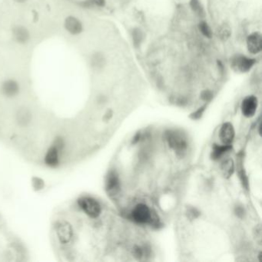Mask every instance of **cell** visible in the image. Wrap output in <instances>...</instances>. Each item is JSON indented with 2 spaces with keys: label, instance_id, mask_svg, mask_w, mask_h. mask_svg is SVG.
Instances as JSON below:
<instances>
[{
  "label": "cell",
  "instance_id": "9c48e42d",
  "mask_svg": "<svg viewBox=\"0 0 262 262\" xmlns=\"http://www.w3.org/2000/svg\"><path fill=\"white\" fill-rule=\"evenodd\" d=\"M248 51L252 54H257L261 51V36L260 33H254L247 39Z\"/></svg>",
  "mask_w": 262,
  "mask_h": 262
},
{
  "label": "cell",
  "instance_id": "6da1fadb",
  "mask_svg": "<svg viewBox=\"0 0 262 262\" xmlns=\"http://www.w3.org/2000/svg\"><path fill=\"white\" fill-rule=\"evenodd\" d=\"M80 7L0 2V145L45 170L72 169L96 141L95 110L74 72Z\"/></svg>",
  "mask_w": 262,
  "mask_h": 262
},
{
  "label": "cell",
  "instance_id": "3957f363",
  "mask_svg": "<svg viewBox=\"0 0 262 262\" xmlns=\"http://www.w3.org/2000/svg\"><path fill=\"white\" fill-rule=\"evenodd\" d=\"M166 140L169 147L178 155H183L188 148L186 136L178 131H169L166 133Z\"/></svg>",
  "mask_w": 262,
  "mask_h": 262
},
{
  "label": "cell",
  "instance_id": "ba28073f",
  "mask_svg": "<svg viewBox=\"0 0 262 262\" xmlns=\"http://www.w3.org/2000/svg\"><path fill=\"white\" fill-rule=\"evenodd\" d=\"M235 132L234 127L229 122L224 123L219 132V138L223 145H231L234 141Z\"/></svg>",
  "mask_w": 262,
  "mask_h": 262
},
{
  "label": "cell",
  "instance_id": "e0dca14e",
  "mask_svg": "<svg viewBox=\"0 0 262 262\" xmlns=\"http://www.w3.org/2000/svg\"><path fill=\"white\" fill-rule=\"evenodd\" d=\"M204 110H205V107H201V108L198 109L197 111H195V113H193L191 115V118H192V119H194V120L199 119L202 116Z\"/></svg>",
  "mask_w": 262,
  "mask_h": 262
},
{
  "label": "cell",
  "instance_id": "277c9868",
  "mask_svg": "<svg viewBox=\"0 0 262 262\" xmlns=\"http://www.w3.org/2000/svg\"><path fill=\"white\" fill-rule=\"evenodd\" d=\"M132 219L138 224L149 223L152 219L151 210L146 204H137L132 212Z\"/></svg>",
  "mask_w": 262,
  "mask_h": 262
},
{
  "label": "cell",
  "instance_id": "7c38bea8",
  "mask_svg": "<svg viewBox=\"0 0 262 262\" xmlns=\"http://www.w3.org/2000/svg\"><path fill=\"white\" fill-rule=\"evenodd\" d=\"M219 36L222 40H226L231 36V29L228 27V25H221L220 28L219 30Z\"/></svg>",
  "mask_w": 262,
  "mask_h": 262
},
{
  "label": "cell",
  "instance_id": "8992f818",
  "mask_svg": "<svg viewBox=\"0 0 262 262\" xmlns=\"http://www.w3.org/2000/svg\"><path fill=\"white\" fill-rule=\"evenodd\" d=\"M255 60L251 58H248L245 56H239L233 59L232 67L237 71L241 72H247L253 67Z\"/></svg>",
  "mask_w": 262,
  "mask_h": 262
},
{
  "label": "cell",
  "instance_id": "9a60e30c",
  "mask_svg": "<svg viewBox=\"0 0 262 262\" xmlns=\"http://www.w3.org/2000/svg\"><path fill=\"white\" fill-rule=\"evenodd\" d=\"M133 42L135 45H139L142 40V32L139 30H135L133 33Z\"/></svg>",
  "mask_w": 262,
  "mask_h": 262
},
{
  "label": "cell",
  "instance_id": "d6986e66",
  "mask_svg": "<svg viewBox=\"0 0 262 262\" xmlns=\"http://www.w3.org/2000/svg\"><path fill=\"white\" fill-rule=\"evenodd\" d=\"M234 213H235V215L238 217L242 219L245 214V208L242 206H236L235 209H234Z\"/></svg>",
  "mask_w": 262,
  "mask_h": 262
},
{
  "label": "cell",
  "instance_id": "8fae6325",
  "mask_svg": "<svg viewBox=\"0 0 262 262\" xmlns=\"http://www.w3.org/2000/svg\"><path fill=\"white\" fill-rule=\"evenodd\" d=\"M221 169H222V174H223L224 176L226 177V178H229L234 173V162L231 160H226V161L222 163Z\"/></svg>",
  "mask_w": 262,
  "mask_h": 262
},
{
  "label": "cell",
  "instance_id": "5b68a950",
  "mask_svg": "<svg viewBox=\"0 0 262 262\" xmlns=\"http://www.w3.org/2000/svg\"><path fill=\"white\" fill-rule=\"evenodd\" d=\"M106 190L110 197H115L120 191V181L116 171H110L106 178Z\"/></svg>",
  "mask_w": 262,
  "mask_h": 262
},
{
  "label": "cell",
  "instance_id": "ac0fdd59",
  "mask_svg": "<svg viewBox=\"0 0 262 262\" xmlns=\"http://www.w3.org/2000/svg\"><path fill=\"white\" fill-rule=\"evenodd\" d=\"M133 254H134L135 257L137 259H141L143 257L144 251L141 247L135 246L133 248Z\"/></svg>",
  "mask_w": 262,
  "mask_h": 262
},
{
  "label": "cell",
  "instance_id": "ffe728a7",
  "mask_svg": "<svg viewBox=\"0 0 262 262\" xmlns=\"http://www.w3.org/2000/svg\"><path fill=\"white\" fill-rule=\"evenodd\" d=\"M139 138H140V134L139 133V134L136 135V137L133 139V143H136L139 141Z\"/></svg>",
  "mask_w": 262,
  "mask_h": 262
},
{
  "label": "cell",
  "instance_id": "5bb4252c",
  "mask_svg": "<svg viewBox=\"0 0 262 262\" xmlns=\"http://www.w3.org/2000/svg\"><path fill=\"white\" fill-rule=\"evenodd\" d=\"M191 7L194 12L197 13V14L203 15L204 12H203L202 7H201V4H200L198 0H191Z\"/></svg>",
  "mask_w": 262,
  "mask_h": 262
},
{
  "label": "cell",
  "instance_id": "7a4b0ae2",
  "mask_svg": "<svg viewBox=\"0 0 262 262\" xmlns=\"http://www.w3.org/2000/svg\"><path fill=\"white\" fill-rule=\"evenodd\" d=\"M30 257L25 242L0 214V262L29 261Z\"/></svg>",
  "mask_w": 262,
  "mask_h": 262
},
{
  "label": "cell",
  "instance_id": "4fadbf2b",
  "mask_svg": "<svg viewBox=\"0 0 262 262\" xmlns=\"http://www.w3.org/2000/svg\"><path fill=\"white\" fill-rule=\"evenodd\" d=\"M198 27H199V30L201 31V33H202L205 37L212 38L213 33H212L211 29H210V27H209L208 24H207V22H200Z\"/></svg>",
  "mask_w": 262,
  "mask_h": 262
},
{
  "label": "cell",
  "instance_id": "30bf717a",
  "mask_svg": "<svg viewBox=\"0 0 262 262\" xmlns=\"http://www.w3.org/2000/svg\"><path fill=\"white\" fill-rule=\"evenodd\" d=\"M232 150L231 145H213V151H212L211 157L213 160H218L222 157L224 154H226L228 151Z\"/></svg>",
  "mask_w": 262,
  "mask_h": 262
},
{
  "label": "cell",
  "instance_id": "52a82bcc",
  "mask_svg": "<svg viewBox=\"0 0 262 262\" xmlns=\"http://www.w3.org/2000/svg\"><path fill=\"white\" fill-rule=\"evenodd\" d=\"M257 108V99L255 96L250 95L242 101V113L246 118H251L255 114Z\"/></svg>",
  "mask_w": 262,
  "mask_h": 262
},
{
  "label": "cell",
  "instance_id": "2e32d148",
  "mask_svg": "<svg viewBox=\"0 0 262 262\" xmlns=\"http://www.w3.org/2000/svg\"><path fill=\"white\" fill-rule=\"evenodd\" d=\"M201 99L205 101H211L212 98H213V92L210 90H204L201 92Z\"/></svg>",
  "mask_w": 262,
  "mask_h": 262
}]
</instances>
